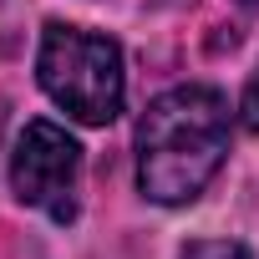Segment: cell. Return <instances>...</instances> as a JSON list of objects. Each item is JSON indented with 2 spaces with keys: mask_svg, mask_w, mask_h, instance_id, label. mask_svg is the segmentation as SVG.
Instances as JSON below:
<instances>
[{
  "mask_svg": "<svg viewBox=\"0 0 259 259\" xmlns=\"http://www.w3.org/2000/svg\"><path fill=\"white\" fill-rule=\"evenodd\" d=\"M244 127L259 133V71H254V81H249V92H244Z\"/></svg>",
  "mask_w": 259,
  "mask_h": 259,
  "instance_id": "cell-5",
  "label": "cell"
},
{
  "mask_svg": "<svg viewBox=\"0 0 259 259\" xmlns=\"http://www.w3.org/2000/svg\"><path fill=\"white\" fill-rule=\"evenodd\" d=\"M229 153V102L213 87H173L148 102L138 122V188L178 208L193 203Z\"/></svg>",
  "mask_w": 259,
  "mask_h": 259,
  "instance_id": "cell-1",
  "label": "cell"
},
{
  "mask_svg": "<svg viewBox=\"0 0 259 259\" xmlns=\"http://www.w3.org/2000/svg\"><path fill=\"white\" fill-rule=\"evenodd\" d=\"M76 188H81V148L66 127L36 117L21 127L11 153V193L26 208H41L56 224L76 219Z\"/></svg>",
  "mask_w": 259,
  "mask_h": 259,
  "instance_id": "cell-3",
  "label": "cell"
},
{
  "mask_svg": "<svg viewBox=\"0 0 259 259\" xmlns=\"http://www.w3.org/2000/svg\"><path fill=\"white\" fill-rule=\"evenodd\" d=\"M36 81L41 92L76 122L87 127H107L122 112L127 97V76H122V46L112 36L81 31V26H61L51 21L41 31V51H36Z\"/></svg>",
  "mask_w": 259,
  "mask_h": 259,
  "instance_id": "cell-2",
  "label": "cell"
},
{
  "mask_svg": "<svg viewBox=\"0 0 259 259\" xmlns=\"http://www.w3.org/2000/svg\"><path fill=\"white\" fill-rule=\"evenodd\" d=\"M239 6H244V11H259V0H239Z\"/></svg>",
  "mask_w": 259,
  "mask_h": 259,
  "instance_id": "cell-6",
  "label": "cell"
},
{
  "mask_svg": "<svg viewBox=\"0 0 259 259\" xmlns=\"http://www.w3.org/2000/svg\"><path fill=\"white\" fill-rule=\"evenodd\" d=\"M183 259H254L239 239H193L183 244Z\"/></svg>",
  "mask_w": 259,
  "mask_h": 259,
  "instance_id": "cell-4",
  "label": "cell"
}]
</instances>
